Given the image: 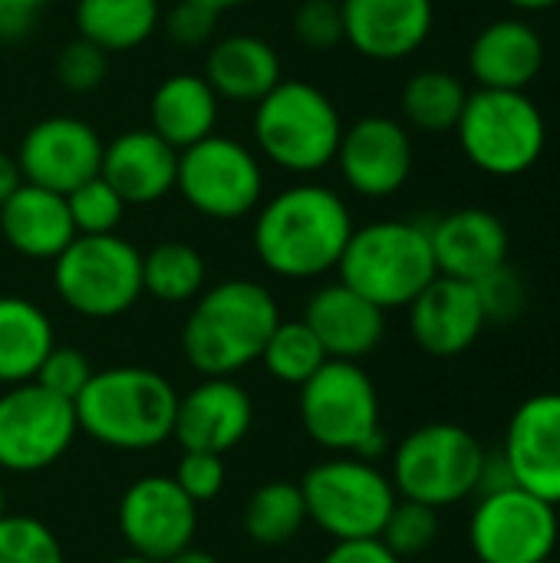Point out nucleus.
Returning <instances> with one entry per match:
<instances>
[{
	"instance_id": "8",
	"label": "nucleus",
	"mask_w": 560,
	"mask_h": 563,
	"mask_svg": "<svg viewBox=\"0 0 560 563\" xmlns=\"http://www.w3.org/2000/svg\"><path fill=\"white\" fill-rule=\"evenodd\" d=\"M482 462L485 445L465 426L429 422L393 449L389 482L399 498L442 511L479 492Z\"/></svg>"
},
{
	"instance_id": "13",
	"label": "nucleus",
	"mask_w": 560,
	"mask_h": 563,
	"mask_svg": "<svg viewBox=\"0 0 560 563\" xmlns=\"http://www.w3.org/2000/svg\"><path fill=\"white\" fill-rule=\"evenodd\" d=\"M558 538V508L518 485L482 495L469 521V544L479 563H545L554 558Z\"/></svg>"
},
{
	"instance_id": "5",
	"label": "nucleus",
	"mask_w": 560,
	"mask_h": 563,
	"mask_svg": "<svg viewBox=\"0 0 560 563\" xmlns=\"http://www.w3.org/2000/svg\"><path fill=\"white\" fill-rule=\"evenodd\" d=\"M254 142L257 152L290 175H317L333 165L343 115L337 102L307 79H281L254 106Z\"/></svg>"
},
{
	"instance_id": "21",
	"label": "nucleus",
	"mask_w": 560,
	"mask_h": 563,
	"mask_svg": "<svg viewBox=\"0 0 560 563\" xmlns=\"http://www.w3.org/2000/svg\"><path fill=\"white\" fill-rule=\"evenodd\" d=\"M426 228L432 241L436 271L442 277L475 284L495 267L508 264V247H512L508 228L488 208H475V205L455 208Z\"/></svg>"
},
{
	"instance_id": "23",
	"label": "nucleus",
	"mask_w": 560,
	"mask_h": 563,
	"mask_svg": "<svg viewBox=\"0 0 560 563\" xmlns=\"http://www.w3.org/2000/svg\"><path fill=\"white\" fill-rule=\"evenodd\" d=\"M545 36L521 16L485 23L469 46V73L479 89L525 92L545 69Z\"/></svg>"
},
{
	"instance_id": "48",
	"label": "nucleus",
	"mask_w": 560,
	"mask_h": 563,
	"mask_svg": "<svg viewBox=\"0 0 560 563\" xmlns=\"http://www.w3.org/2000/svg\"><path fill=\"white\" fill-rule=\"evenodd\" d=\"M195 3H205V7H211V10H234V7H244V3H254V0H195Z\"/></svg>"
},
{
	"instance_id": "31",
	"label": "nucleus",
	"mask_w": 560,
	"mask_h": 563,
	"mask_svg": "<svg viewBox=\"0 0 560 563\" xmlns=\"http://www.w3.org/2000/svg\"><path fill=\"white\" fill-rule=\"evenodd\" d=\"M205 280L208 264L188 241H162L142 254V294L158 303H191L205 290Z\"/></svg>"
},
{
	"instance_id": "49",
	"label": "nucleus",
	"mask_w": 560,
	"mask_h": 563,
	"mask_svg": "<svg viewBox=\"0 0 560 563\" xmlns=\"http://www.w3.org/2000/svg\"><path fill=\"white\" fill-rule=\"evenodd\" d=\"M3 515H10V511H7V488H3V482H0V518H3Z\"/></svg>"
},
{
	"instance_id": "3",
	"label": "nucleus",
	"mask_w": 560,
	"mask_h": 563,
	"mask_svg": "<svg viewBox=\"0 0 560 563\" xmlns=\"http://www.w3.org/2000/svg\"><path fill=\"white\" fill-rule=\"evenodd\" d=\"M79 432L116 452H149L172 439L178 393L145 366L96 369L73 402Z\"/></svg>"
},
{
	"instance_id": "12",
	"label": "nucleus",
	"mask_w": 560,
	"mask_h": 563,
	"mask_svg": "<svg viewBox=\"0 0 560 563\" xmlns=\"http://www.w3.org/2000/svg\"><path fill=\"white\" fill-rule=\"evenodd\" d=\"M79 435L69 399L40 383L7 386L0 393V472L36 475L56 465Z\"/></svg>"
},
{
	"instance_id": "52",
	"label": "nucleus",
	"mask_w": 560,
	"mask_h": 563,
	"mask_svg": "<svg viewBox=\"0 0 560 563\" xmlns=\"http://www.w3.org/2000/svg\"><path fill=\"white\" fill-rule=\"evenodd\" d=\"M337 3H340V0H337Z\"/></svg>"
},
{
	"instance_id": "50",
	"label": "nucleus",
	"mask_w": 560,
	"mask_h": 563,
	"mask_svg": "<svg viewBox=\"0 0 560 563\" xmlns=\"http://www.w3.org/2000/svg\"><path fill=\"white\" fill-rule=\"evenodd\" d=\"M112 563H152V561H145V558H135V554H125V558H119V561H112Z\"/></svg>"
},
{
	"instance_id": "26",
	"label": "nucleus",
	"mask_w": 560,
	"mask_h": 563,
	"mask_svg": "<svg viewBox=\"0 0 560 563\" xmlns=\"http://www.w3.org/2000/svg\"><path fill=\"white\" fill-rule=\"evenodd\" d=\"M0 234L26 261H56L76 238L66 195L23 181L0 205Z\"/></svg>"
},
{
	"instance_id": "51",
	"label": "nucleus",
	"mask_w": 560,
	"mask_h": 563,
	"mask_svg": "<svg viewBox=\"0 0 560 563\" xmlns=\"http://www.w3.org/2000/svg\"><path fill=\"white\" fill-rule=\"evenodd\" d=\"M545 563H560V561H558V558H548V561H545Z\"/></svg>"
},
{
	"instance_id": "19",
	"label": "nucleus",
	"mask_w": 560,
	"mask_h": 563,
	"mask_svg": "<svg viewBox=\"0 0 560 563\" xmlns=\"http://www.w3.org/2000/svg\"><path fill=\"white\" fill-rule=\"evenodd\" d=\"M347 43L373 63H399L426 46L436 26L432 0H340Z\"/></svg>"
},
{
	"instance_id": "7",
	"label": "nucleus",
	"mask_w": 560,
	"mask_h": 563,
	"mask_svg": "<svg viewBox=\"0 0 560 563\" xmlns=\"http://www.w3.org/2000/svg\"><path fill=\"white\" fill-rule=\"evenodd\" d=\"M462 155L492 178L531 172L548 145L541 106L518 89H475L455 125Z\"/></svg>"
},
{
	"instance_id": "46",
	"label": "nucleus",
	"mask_w": 560,
	"mask_h": 563,
	"mask_svg": "<svg viewBox=\"0 0 560 563\" xmlns=\"http://www.w3.org/2000/svg\"><path fill=\"white\" fill-rule=\"evenodd\" d=\"M165 563H218V558L191 544V548H185V551H178L175 558H168V561H165Z\"/></svg>"
},
{
	"instance_id": "1",
	"label": "nucleus",
	"mask_w": 560,
	"mask_h": 563,
	"mask_svg": "<svg viewBox=\"0 0 560 563\" xmlns=\"http://www.w3.org/2000/svg\"><path fill=\"white\" fill-rule=\"evenodd\" d=\"M353 228V214L333 188L297 181L261 201L251 244L274 277L317 280L337 271Z\"/></svg>"
},
{
	"instance_id": "42",
	"label": "nucleus",
	"mask_w": 560,
	"mask_h": 563,
	"mask_svg": "<svg viewBox=\"0 0 560 563\" xmlns=\"http://www.w3.org/2000/svg\"><path fill=\"white\" fill-rule=\"evenodd\" d=\"M215 23H218V10L195 3V0H178L168 16H165V33L172 43L178 46H208L215 40Z\"/></svg>"
},
{
	"instance_id": "10",
	"label": "nucleus",
	"mask_w": 560,
	"mask_h": 563,
	"mask_svg": "<svg viewBox=\"0 0 560 563\" xmlns=\"http://www.w3.org/2000/svg\"><path fill=\"white\" fill-rule=\"evenodd\" d=\"M53 290L86 320H116L142 297V251L119 234H76L53 261Z\"/></svg>"
},
{
	"instance_id": "16",
	"label": "nucleus",
	"mask_w": 560,
	"mask_h": 563,
	"mask_svg": "<svg viewBox=\"0 0 560 563\" xmlns=\"http://www.w3.org/2000/svg\"><path fill=\"white\" fill-rule=\"evenodd\" d=\"M333 162L360 198H389L413 175V135L393 115H363L343 129Z\"/></svg>"
},
{
	"instance_id": "14",
	"label": "nucleus",
	"mask_w": 560,
	"mask_h": 563,
	"mask_svg": "<svg viewBox=\"0 0 560 563\" xmlns=\"http://www.w3.org/2000/svg\"><path fill=\"white\" fill-rule=\"evenodd\" d=\"M198 531V505L172 475H142L119 498V534L129 554L165 563L191 548Z\"/></svg>"
},
{
	"instance_id": "40",
	"label": "nucleus",
	"mask_w": 560,
	"mask_h": 563,
	"mask_svg": "<svg viewBox=\"0 0 560 563\" xmlns=\"http://www.w3.org/2000/svg\"><path fill=\"white\" fill-rule=\"evenodd\" d=\"M92 363H89V356L83 353V350H76V346H53L50 353H46V360L40 363V369H36V379L33 383H40L43 389H50L53 396H63V399H69V402H76V396L86 389V383L92 379Z\"/></svg>"
},
{
	"instance_id": "37",
	"label": "nucleus",
	"mask_w": 560,
	"mask_h": 563,
	"mask_svg": "<svg viewBox=\"0 0 560 563\" xmlns=\"http://www.w3.org/2000/svg\"><path fill=\"white\" fill-rule=\"evenodd\" d=\"M290 33L310 53H333L340 43H347L340 3L337 0H300V7L290 16Z\"/></svg>"
},
{
	"instance_id": "2",
	"label": "nucleus",
	"mask_w": 560,
	"mask_h": 563,
	"mask_svg": "<svg viewBox=\"0 0 560 563\" xmlns=\"http://www.w3.org/2000/svg\"><path fill=\"white\" fill-rule=\"evenodd\" d=\"M281 320V307L264 284L231 277L191 300L182 327V353L205 379L234 376L261 360Z\"/></svg>"
},
{
	"instance_id": "9",
	"label": "nucleus",
	"mask_w": 560,
	"mask_h": 563,
	"mask_svg": "<svg viewBox=\"0 0 560 563\" xmlns=\"http://www.w3.org/2000/svg\"><path fill=\"white\" fill-rule=\"evenodd\" d=\"M307 521L337 541H370L383 534L399 495L376 462L333 455L317 462L300 482Z\"/></svg>"
},
{
	"instance_id": "28",
	"label": "nucleus",
	"mask_w": 560,
	"mask_h": 563,
	"mask_svg": "<svg viewBox=\"0 0 560 563\" xmlns=\"http://www.w3.org/2000/svg\"><path fill=\"white\" fill-rule=\"evenodd\" d=\"M56 346L43 307L26 297H0V386L33 383L40 363Z\"/></svg>"
},
{
	"instance_id": "11",
	"label": "nucleus",
	"mask_w": 560,
	"mask_h": 563,
	"mask_svg": "<svg viewBox=\"0 0 560 563\" xmlns=\"http://www.w3.org/2000/svg\"><path fill=\"white\" fill-rule=\"evenodd\" d=\"M175 191L201 218L238 221L261 208L264 168L251 145L215 132L178 152Z\"/></svg>"
},
{
	"instance_id": "39",
	"label": "nucleus",
	"mask_w": 560,
	"mask_h": 563,
	"mask_svg": "<svg viewBox=\"0 0 560 563\" xmlns=\"http://www.w3.org/2000/svg\"><path fill=\"white\" fill-rule=\"evenodd\" d=\"M109 76V53H102L96 43L76 36L69 40L56 56V79L69 92H92Z\"/></svg>"
},
{
	"instance_id": "15",
	"label": "nucleus",
	"mask_w": 560,
	"mask_h": 563,
	"mask_svg": "<svg viewBox=\"0 0 560 563\" xmlns=\"http://www.w3.org/2000/svg\"><path fill=\"white\" fill-rule=\"evenodd\" d=\"M102 148L106 142L86 119L50 115L23 132L13 158L20 165L23 181L56 195H69L73 188L99 175Z\"/></svg>"
},
{
	"instance_id": "41",
	"label": "nucleus",
	"mask_w": 560,
	"mask_h": 563,
	"mask_svg": "<svg viewBox=\"0 0 560 563\" xmlns=\"http://www.w3.org/2000/svg\"><path fill=\"white\" fill-rule=\"evenodd\" d=\"M172 478L195 505H205V501H215L224 492L228 468H224V459L215 455V452H182Z\"/></svg>"
},
{
	"instance_id": "6",
	"label": "nucleus",
	"mask_w": 560,
	"mask_h": 563,
	"mask_svg": "<svg viewBox=\"0 0 560 563\" xmlns=\"http://www.w3.org/2000/svg\"><path fill=\"white\" fill-rule=\"evenodd\" d=\"M300 426L330 455L376 462L389 452L380 422V393L360 363L327 360L300 386Z\"/></svg>"
},
{
	"instance_id": "36",
	"label": "nucleus",
	"mask_w": 560,
	"mask_h": 563,
	"mask_svg": "<svg viewBox=\"0 0 560 563\" xmlns=\"http://www.w3.org/2000/svg\"><path fill=\"white\" fill-rule=\"evenodd\" d=\"M0 563H66L59 538L30 515L0 518Z\"/></svg>"
},
{
	"instance_id": "4",
	"label": "nucleus",
	"mask_w": 560,
	"mask_h": 563,
	"mask_svg": "<svg viewBox=\"0 0 560 563\" xmlns=\"http://www.w3.org/2000/svg\"><path fill=\"white\" fill-rule=\"evenodd\" d=\"M337 274L380 310L409 307L439 277L429 228L399 218L353 228Z\"/></svg>"
},
{
	"instance_id": "25",
	"label": "nucleus",
	"mask_w": 560,
	"mask_h": 563,
	"mask_svg": "<svg viewBox=\"0 0 560 563\" xmlns=\"http://www.w3.org/2000/svg\"><path fill=\"white\" fill-rule=\"evenodd\" d=\"M201 76L221 102L257 106L284 79V63L264 36L228 33L208 43Z\"/></svg>"
},
{
	"instance_id": "27",
	"label": "nucleus",
	"mask_w": 560,
	"mask_h": 563,
	"mask_svg": "<svg viewBox=\"0 0 560 563\" xmlns=\"http://www.w3.org/2000/svg\"><path fill=\"white\" fill-rule=\"evenodd\" d=\"M221 99L205 82L201 73H172L165 76L149 99V129L165 139L172 148H188L215 135Z\"/></svg>"
},
{
	"instance_id": "30",
	"label": "nucleus",
	"mask_w": 560,
	"mask_h": 563,
	"mask_svg": "<svg viewBox=\"0 0 560 563\" xmlns=\"http://www.w3.org/2000/svg\"><path fill=\"white\" fill-rule=\"evenodd\" d=\"M469 102L465 82L449 69H419L406 79L399 92V112L403 125L426 132V135H446L455 132L462 109Z\"/></svg>"
},
{
	"instance_id": "34",
	"label": "nucleus",
	"mask_w": 560,
	"mask_h": 563,
	"mask_svg": "<svg viewBox=\"0 0 560 563\" xmlns=\"http://www.w3.org/2000/svg\"><path fill=\"white\" fill-rule=\"evenodd\" d=\"M439 534H442V518H439L436 508L399 498L396 508L389 511L386 525H383L380 541L399 561H409V558H419V554L432 551L436 541H439Z\"/></svg>"
},
{
	"instance_id": "43",
	"label": "nucleus",
	"mask_w": 560,
	"mask_h": 563,
	"mask_svg": "<svg viewBox=\"0 0 560 563\" xmlns=\"http://www.w3.org/2000/svg\"><path fill=\"white\" fill-rule=\"evenodd\" d=\"M53 0H0V43L23 40Z\"/></svg>"
},
{
	"instance_id": "29",
	"label": "nucleus",
	"mask_w": 560,
	"mask_h": 563,
	"mask_svg": "<svg viewBox=\"0 0 560 563\" xmlns=\"http://www.w3.org/2000/svg\"><path fill=\"white\" fill-rule=\"evenodd\" d=\"M76 36L96 43L102 53H129L152 40L162 23L158 0H76Z\"/></svg>"
},
{
	"instance_id": "35",
	"label": "nucleus",
	"mask_w": 560,
	"mask_h": 563,
	"mask_svg": "<svg viewBox=\"0 0 560 563\" xmlns=\"http://www.w3.org/2000/svg\"><path fill=\"white\" fill-rule=\"evenodd\" d=\"M66 208L76 234H116L129 205L102 175H96L66 195Z\"/></svg>"
},
{
	"instance_id": "45",
	"label": "nucleus",
	"mask_w": 560,
	"mask_h": 563,
	"mask_svg": "<svg viewBox=\"0 0 560 563\" xmlns=\"http://www.w3.org/2000/svg\"><path fill=\"white\" fill-rule=\"evenodd\" d=\"M23 185V175H20V165H17V158L13 155H7L3 148H0V205L17 191Z\"/></svg>"
},
{
	"instance_id": "47",
	"label": "nucleus",
	"mask_w": 560,
	"mask_h": 563,
	"mask_svg": "<svg viewBox=\"0 0 560 563\" xmlns=\"http://www.w3.org/2000/svg\"><path fill=\"white\" fill-rule=\"evenodd\" d=\"M508 7H515L518 13H541V10H551L558 7L560 0H505Z\"/></svg>"
},
{
	"instance_id": "32",
	"label": "nucleus",
	"mask_w": 560,
	"mask_h": 563,
	"mask_svg": "<svg viewBox=\"0 0 560 563\" xmlns=\"http://www.w3.org/2000/svg\"><path fill=\"white\" fill-rule=\"evenodd\" d=\"M244 534L257 548H284L290 544L304 525H307V508L300 485L294 482H267L254 488V495L244 505Z\"/></svg>"
},
{
	"instance_id": "18",
	"label": "nucleus",
	"mask_w": 560,
	"mask_h": 563,
	"mask_svg": "<svg viewBox=\"0 0 560 563\" xmlns=\"http://www.w3.org/2000/svg\"><path fill=\"white\" fill-rule=\"evenodd\" d=\"M502 455L515 485L560 505V393H538L525 399L505 429Z\"/></svg>"
},
{
	"instance_id": "38",
	"label": "nucleus",
	"mask_w": 560,
	"mask_h": 563,
	"mask_svg": "<svg viewBox=\"0 0 560 563\" xmlns=\"http://www.w3.org/2000/svg\"><path fill=\"white\" fill-rule=\"evenodd\" d=\"M472 287L479 294V303H482L488 323H512V320H518L525 313L528 290H525L521 274L512 264L495 267L492 274H485L482 280H475Z\"/></svg>"
},
{
	"instance_id": "33",
	"label": "nucleus",
	"mask_w": 560,
	"mask_h": 563,
	"mask_svg": "<svg viewBox=\"0 0 560 563\" xmlns=\"http://www.w3.org/2000/svg\"><path fill=\"white\" fill-rule=\"evenodd\" d=\"M330 356L323 353L320 340L304 320H281L271 333L261 363L281 386H304Z\"/></svg>"
},
{
	"instance_id": "17",
	"label": "nucleus",
	"mask_w": 560,
	"mask_h": 563,
	"mask_svg": "<svg viewBox=\"0 0 560 563\" xmlns=\"http://www.w3.org/2000/svg\"><path fill=\"white\" fill-rule=\"evenodd\" d=\"M254 426V399L231 376H211L178 396L172 439L182 452L224 455L248 439Z\"/></svg>"
},
{
	"instance_id": "22",
	"label": "nucleus",
	"mask_w": 560,
	"mask_h": 563,
	"mask_svg": "<svg viewBox=\"0 0 560 563\" xmlns=\"http://www.w3.org/2000/svg\"><path fill=\"white\" fill-rule=\"evenodd\" d=\"M330 360L363 363L386 336V310L360 297L343 280L323 284L310 294L304 317Z\"/></svg>"
},
{
	"instance_id": "44",
	"label": "nucleus",
	"mask_w": 560,
	"mask_h": 563,
	"mask_svg": "<svg viewBox=\"0 0 560 563\" xmlns=\"http://www.w3.org/2000/svg\"><path fill=\"white\" fill-rule=\"evenodd\" d=\"M320 563H403L380 538L370 541H337Z\"/></svg>"
},
{
	"instance_id": "24",
	"label": "nucleus",
	"mask_w": 560,
	"mask_h": 563,
	"mask_svg": "<svg viewBox=\"0 0 560 563\" xmlns=\"http://www.w3.org/2000/svg\"><path fill=\"white\" fill-rule=\"evenodd\" d=\"M99 175L125 205H155L175 191L178 148H172L152 129H129L102 148Z\"/></svg>"
},
{
	"instance_id": "20",
	"label": "nucleus",
	"mask_w": 560,
	"mask_h": 563,
	"mask_svg": "<svg viewBox=\"0 0 560 563\" xmlns=\"http://www.w3.org/2000/svg\"><path fill=\"white\" fill-rule=\"evenodd\" d=\"M406 310L416 346L432 360H455L469 353L488 327L475 287L442 274Z\"/></svg>"
}]
</instances>
